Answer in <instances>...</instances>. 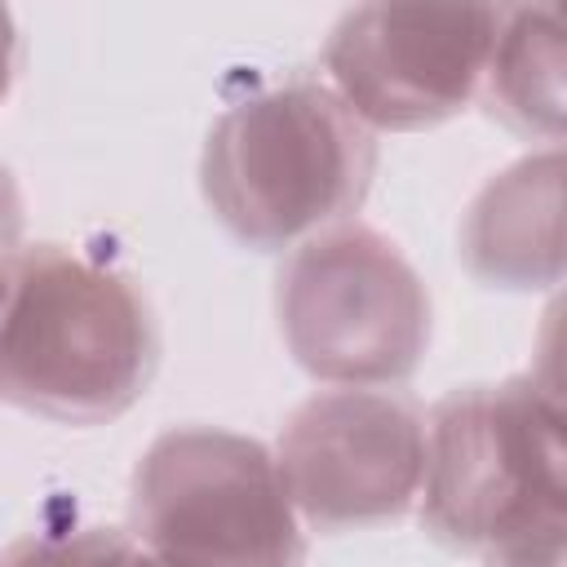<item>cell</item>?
<instances>
[{
    "label": "cell",
    "mask_w": 567,
    "mask_h": 567,
    "mask_svg": "<svg viewBox=\"0 0 567 567\" xmlns=\"http://www.w3.org/2000/svg\"><path fill=\"white\" fill-rule=\"evenodd\" d=\"M159 332L137 284L75 248L18 252L0 306V399L62 425L128 412L155 372Z\"/></svg>",
    "instance_id": "2"
},
{
    "label": "cell",
    "mask_w": 567,
    "mask_h": 567,
    "mask_svg": "<svg viewBox=\"0 0 567 567\" xmlns=\"http://www.w3.org/2000/svg\"><path fill=\"white\" fill-rule=\"evenodd\" d=\"M461 257L492 288H554L563 279V151L518 159L470 204Z\"/></svg>",
    "instance_id": "8"
},
{
    "label": "cell",
    "mask_w": 567,
    "mask_h": 567,
    "mask_svg": "<svg viewBox=\"0 0 567 567\" xmlns=\"http://www.w3.org/2000/svg\"><path fill=\"white\" fill-rule=\"evenodd\" d=\"M275 301L292 359L328 385H399L430 346V292L399 244L368 221L301 239Z\"/></svg>",
    "instance_id": "5"
},
{
    "label": "cell",
    "mask_w": 567,
    "mask_h": 567,
    "mask_svg": "<svg viewBox=\"0 0 567 567\" xmlns=\"http://www.w3.org/2000/svg\"><path fill=\"white\" fill-rule=\"evenodd\" d=\"M496 18L492 4H359L323 44L328 89L368 128H430L478 93Z\"/></svg>",
    "instance_id": "6"
},
{
    "label": "cell",
    "mask_w": 567,
    "mask_h": 567,
    "mask_svg": "<svg viewBox=\"0 0 567 567\" xmlns=\"http://www.w3.org/2000/svg\"><path fill=\"white\" fill-rule=\"evenodd\" d=\"M13 71H18V27H13V13L0 4V102L13 84Z\"/></svg>",
    "instance_id": "12"
},
{
    "label": "cell",
    "mask_w": 567,
    "mask_h": 567,
    "mask_svg": "<svg viewBox=\"0 0 567 567\" xmlns=\"http://www.w3.org/2000/svg\"><path fill=\"white\" fill-rule=\"evenodd\" d=\"M128 532L120 527H75V532H40L0 549V567H106Z\"/></svg>",
    "instance_id": "10"
},
{
    "label": "cell",
    "mask_w": 567,
    "mask_h": 567,
    "mask_svg": "<svg viewBox=\"0 0 567 567\" xmlns=\"http://www.w3.org/2000/svg\"><path fill=\"white\" fill-rule=\"evenodd\" d=\"M372 173V128L319 80H288L226 106L199 164L213 217L261 252L350 221Z\"/></svg>",
    "instance_id": "3"
},
{
    "label": "cell",
    "mask_w": 567,
    "mask_h": 567,
    "mask_svg": "<svg viewBox=\"0 0 567 567\" xmlns=\"http://www.w3.org/2000/svg\"><path fill=\"white\" fill-rule=\"evenodd\" d=\"M133 536L164 567H301L306 532L261 439L182 425L133 470Z\"/></svg>",
    "instance_id": "4"
},
{
    "label": "cell",
    "mask_w": 567,
    "mask_h": 567,
    "mask_svg": "<svg viewBox=\"0 0 567 567\" xmlns=\"http://www.w3.org/2000/svg\"><path fill=\"white\" fill-rule=\"evenodd\" d=\"M487 106L518 133L558 142L563 133V22L558 9H501L483 66Z\"/></svg>",
    "instance_id": "9"
},
{
    "label": "cell",
    "mask_w": 567,
    "mask_h": 567,
    "mask_svg": "<svg viewBox=\"0 0 567 567\" xmlns=\"http://www.w3.org/2000/svg\"><path fill=\"white\" fill-rule=\"evenodd\" d=\"M301 527L350 532L408 514L425 474V416L408 394L332 385L310 394L275 447Z\"/></svg>",
    "instance_id": "7"
},
{
    "label": "cell",
    "mask_w": 567,
    "mask_h": 567,
    "mask_svg": "<svg viewBox=\"0 0 567 567\" xmlns=\"http://www.w3.org/2000/svg\"><path fill=\"white\" fill-rule=\"evenodd\" d=\"M18 252H22V199H18V186H13L9 168L0 164V306L9 297Z\"/></svg>",
    "instance_id": "11"
},
{
    "label": "cell",
    "mask_w": 567,
    "mask_h": 567,
    "mask_svg": "<svg viewBox=\"0 0 567 567\" xmlns=\"http://www.w3.org/2000/svg\"><path fill=\"white\" fill-rule=\"evenodd\" d=\"M421 523L487 567H563V408L536 377L465 385L425 416Z\"/></svg>",
    "instance_id": "1"
},
{
    "label": "cell",
    "mask_w": 567,
    "mask_h": 567,
    "mask_svg": "<svg viewBox=\"0 0 567 567\" xmlns=\"http://www.w3.org/2000/svg\"><path fill=\"white\" fill-rule=\"evenodd\" d=\"M106 567H164V563H159V558H155L146 545H137V536L128 532V540L120 545V554H115Z\"/></svg>",
    "instance_id": "13"
}]
</instances>
